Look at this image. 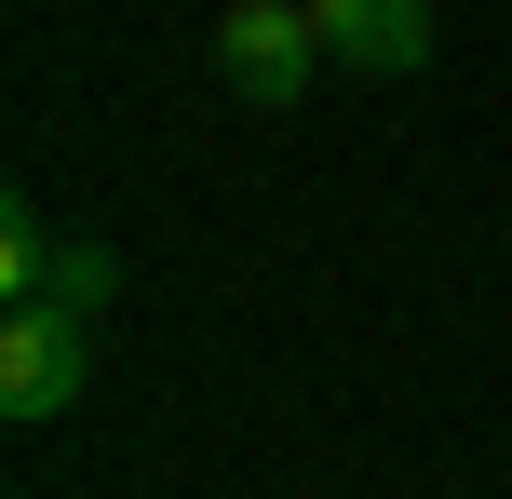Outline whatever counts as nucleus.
Listing matches in <instances>:
<instances>
[{
  "label": "nucleus",
  "instance_id": "obj_2",
  "mask_svg": "<svg viewBox=\"0 0 512 499\" xmlns=\"http://www.w3.org/2000/svg\"><path fill=\"white\" fill-rule=\"evenodd\" d=\"M324 27H310V0H230L216 14V81H230V108H297L310 81H324Z\"/></svg>",
  "mask_w": 512,
  "mask_h": 499
},
{
  "label": "nucleus",
  "instance_id": "obj_3",
  "mask_svg": "<svg viewBox=\"0 0 512 499\" xmlns=\"http://www.w3.org/2000/svg\"><path fill=\"white\" fill-rule=\"evenodd\" d=\"M14 297H54V311H95L108 324V297H122V257H108L95 230H54L41 203H0V311H14Z\"/></svg>",
  "mask_w": 512,
  "mask_h": 499
},
{
  "label": "nucleus",
  "instance_id": "obj_4",
  "mask_svg": "<svg viewBox=\"0 0 512 499\" xmlns=\"http://www.w3.org/2000/svg\"><path fill=\"white\" fill-rule=\"evenodd\" d=\"M310 27H324V54L364 68V81L432 68V0H310Z\"/></svg>",
  "mask_w": 512,
  "mask_h": 499
},
{
  "label": "nucleus",
  "instance_id": "obj_1",
  "mask_svg": "<svg viewBox=\"0 0 512 499\" xmlns=\"http://www.w3.org/2000/svg\"><path fill=\"white\" fill-rule=\"evenodd\" d=\"M81 378H95V311H54V297H14L0 311V419L41 432L81 405Z\"/></svg>",
  "mask_w": 512,
  "mask_h": 499
}]
</instances>
